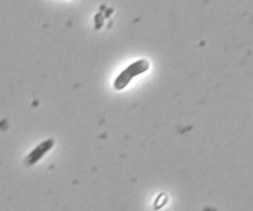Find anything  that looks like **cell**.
Returning <instances> with one entry per match:
<instances>
[{
  "label": "cell",
  "instance_id": "obj_1",
  "mask_svg": "<svg viewBox=\"0 0 253 211\" xmlns=\"http://www.w3.org/2000/svg\"><path fill=\"white\" fill-rule=\"evenodd\" d=\"M149 61L145 59H140L132 62L129 66H126V69H124L123 71L117 76V79L114 80V89H116V91H122V89H124L130 82H132L133 79H135V77L139 76V75L147 72L148 70H149Z\"/></svg>",
  "mask_w": 253,
  "mask_h": 211
},
{
  "label": "cell",
  "instance_id": "obj_2",
  "mask_svg": "<svg viewBox=\"0 0 253 211\" xmlns=\"http://www.w3.org/2000/svg\"><path fill=\"white\" fill-rule=\"evenodd\" d=\"M53 144H55L53 139H47V140H43L42 143H40L38 147L34 148V149L29 153L28 157H26V159H25L26 166L31 167V166H34V164L38 163V162L40 161L41 158H42L43 155L48 152V150L52 149Z\"/></svg>",
  "mask_w": 253,
  "mask_h": 211
},
{
  "label": "cell",
  "instance_id": "obj_3",
  "mask_svg": "<svg viewBox=\"0 0 253 211\" xmlns=\"http://www.w3.org/2000/svg\"><path fill=\"white\" fill-rule=\"evenodd\" d=\"M94 23H96V28L97 29L102 28V25H103V16H102L101 14L96 15V19H94Z\"/></svg>",
  "mask_w": 253,
  "mask_h": 211
}]
</instances>
